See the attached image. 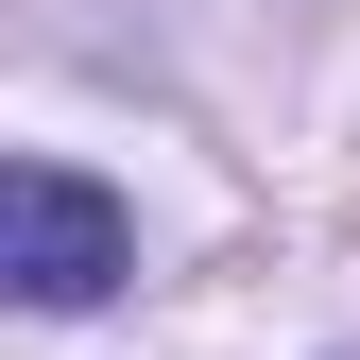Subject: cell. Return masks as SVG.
Segmentation results:
<instances>
[{
    "label": "cell",
    "instance_id": "1",
    "mask_svg": "<svg viewBox=\"0 0 360 360\" xmlns=\"http://www.w3.org/2000/svg\"><path fill=\"white\" fill-rule=\"evenodd\" d=\"M120 275H138V223L86 189V172L34 155V172H18V309H103Z\"/></svg>",
    "mask_w": 360,
    "mask_h": 360
}]
</instances>
